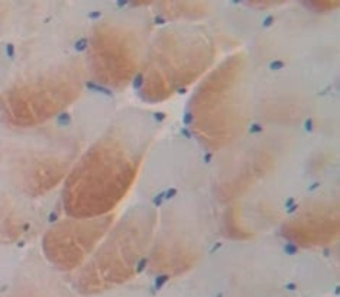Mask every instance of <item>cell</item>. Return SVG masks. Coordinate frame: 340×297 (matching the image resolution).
Segmentation results:
<instances>
[{
  "label": "cell",
  "mask_w": 340,
  "mask_h": 297,
  "mask_svg": "<svg viewBox=\"0 0 340 297\" xmlns=\"http://www.w3.org/2000/svg\"><path fill=\"white\" fill-rule=\"evenodd\" d=\"M86 87L90 90V91H96V93H101V94H106L109 97H113V91L110 88L104 87V86H100V84H96V83H91V81H87L86 83Z\"/></svg>",
  "instance_id": "6da1fadb"
},
{
  "label": "cell",
  "mask_w": 340,
  "mask_h": 297,
  "mask_svg": "<svg viewBox=\"0 0 340 297\" xmlns=\"http://www.w3.org/2000/svg\"><path fill=\"white\" fill-rule=\"evenodd\" d=\"M55 122H56V125H58V126H61V128H65V126H70V125H71V122H73V118H71V115H70V113H67V112H62V113H59V115L56 116Z\"/></svg>",
  "instance_id": "7a4b0ae2"
},
{
  "label": "cell",
  "mask_w": 340,
  "mask_h": 297,
  "mask_svg": "<svg viewBox=\"0 0 340 297\" xmlns=\"http://www.w3.org/2000/svg\"><path fill=\"white\" fill-rule=\"evenodd\" d=\"M168 280H169V275L168 274H162V275H158L156 278H155V281H154V288L158 291V290H161L162 287H164L165 283H168Z\"/></svg>",
  "instance_id": "3957f363"
},
{
  "label": "cell",
  "mask_w": 340,
  "mask_h": 297,
  "mask_svg": "<svg viewBox=\"0 0 340 297\" xmlns=\"http://www.w3.org/2000/svg\"><path fill=\"white\" fill-rule=\"evenodd\" d=\"M143 83H145V76H143V73H138V74L135 76V78H133L132 87H133V90H141L142 86H143Z\"/></svg>",
  "instance_id": "277c9868"
},
{
  "label": "cell",
  "mask_w": 340,
  "mask_h": 297,
  "mask_svg": "<svg viewBox=\"0 0 340 297\" xmlns=\"http://www.w3.org/2000/svg\"><path fill=\"white\" fill-rule=\"evenodd\" d=\"M87 48H88V39L87 38H80L78 41H75V44H74V49H75L77 52H84Z\"/></svg>",
  "instance_id": "5b68a950"
},
{
  "label": "cell",
  "mask_w": 340,
  "mask_h": 297,
  "mask_svg": "<svg viewBox=\"0 0 340 297\" xmlns=\"http://www.w3.org/2000/svg\"><path fill=\"white\" fill-rule=\"evenodd\" d=\"M284 252L288 254V255H297L298 254V246L292 242H287L284 245Z\"/></svg>",
  "instance_id": "8992f818"
},
{
  "label": "cell",
  "mask_w": 340,
  "mask_h": 297,
  "mask_svg": "<svg viewBox=\"0 0 340 297\" xmlns=\"http://www.w3.org/2000/svg\"><path fill=\"white\" fill-rule=\"evenodd\" d=\"M282 68H285V62L281 61V60H275V61L269 62V70H272V71H278V70H282Z\"/></svg>",
  "instance_id": "52a82bcc"
},
{
  "label": "cell",
  "mask_w": 340,
  "mask_h": 297,
  "mask_svg": "<svg viewBox=\"0 0 340 297\" xmlns=\"http://www.w3.org/2000/svg\"><path fill=\"white\" fill-rule=\"evenodd\" d=\"M148 262H149V260H148V258H141V260L138 261V264H136V273H138V274L143 273V271H145V268L148 267Z\"/></svg>",
  "instance_id": "ba28073f"
},
{
  "label": "cell",
  "mask_w": 340,
  "mask_h": 297,
  "mask_svg": "<svg viewBox=\"0 0 340 297\" xmlns=\"http://www.w3.org/2000/svg\"><path fill=\"white\" fill-rule=\"evenodd\" d=\"M164 200H165V191H162V193L156 194V196L152 198V204H154L155 207H161L162 203H164Z\"/></svg>",
  "instance_id": "9c48e42d"
},
{
  "label": "cell",
  "mask_w": 340,
  "mask_h": 297,
  "mask_svg": "<svg viewBox=\"0 0 340 297\" xmlns=\"http://www.w3.org/2000/svg\"><path fill=\"white\" fill-rule=\"evenodd\" d=\"M182 123H184L185 126L193 125V123H194V115H193L191 112H185V113L182 115Z\"/></svg>",
  "instance_id": "30bf717a"
},
{
  "label": "cell",
  "mask_w": 340,
  "mask_h": 297,
  "mask_svg": "<svg viewBox=\"0 0 340 297\" xmlns=\"http://www.w3.org/2000/svg\"><path fill=\"white\" fill-rule=\"evenodd\" d=\"M274 22H275V18L272 15H268V16L262 21V26L263 28H271V26L274 25Z\"/></svg>",
  "instance_id": "8fae6325"
},
{
  "label": "cell",
  "mask_w": 340,
  "mask_h": 297,
  "mask_svg": "<svg viewBox=\"0 0 340 297\" xmlns=\"http://www.w3.org/2000/svg\"><path fill=\"white\" fill-rule=\"evenodd\" d=\"M314 122H313V119L311 118H307L306 119V122H304V129H306V132L307 133H311L313 132V129H314Z\"/></svg>",
  "instance_id": "7c38bea8"
},
{
  "label": "cell",
  "mask_w": 340,
  "mask_h": 297,
  "mask_svg": "<svg viewBox=\"0 0 340 297\" xmlns=\"http://www.w3.org/2000/svg\"><path fill=\"white\" fill-rule=\"evenodd\" d=\"M263 132V126L259 123H252L249 128V133H261Z\"/></svg>",
  "instance_id": "4fadbf2b"
},
{
  "label": "cell",
  "mask_w": 340,
  "mask_h": 297,
  "mask_svg": "<svg viewBox=\"0 0 340 297\" xmlns=\"http://www.w3.org/2000/svg\"><path fill=\"white\" fill-rule=\"evenodd\" d=\"M177 193H178V190H177L175 187L168 188V190L165 191V200H171V198H174L177 196Z\"/></svg>",
  "instance_id": "5bb4252c"
},
{
  "label": "cell",
  "mask_w": 340,
  "mask_h": 297,
  "mask_svg": "<svg viewBox=\"0 0 340 297\" xmlns=\"http://www.w3.org/2000/svg\"><path fill=\"white\" fill-rule=\"evenodd\" d=\"M6 54H7V57H9L10 60L15 58V45L12 44V42L6 44Z\"/></svg>",
  "instance_id": "9a60e30c"
},
{
  "label": "cell",
  "mask_w": 340,
  "mask_h": 297,
  "mask_svg": "<svg viewBox=\"0 0 340 297\" xmlns=\"http://www.w3.org/2000/svg\"><path fill=\"white\" fill-rule=\"evenodd\" d=\"M152 116H154V119L156 122H164L165 118H166V113L165 112H155Z\"/></svg>",
  "instance_id": "2e32d148"
},
{
  "label": "cell",
  "mask_w": 340,
  "mask_h": 297,
  "mask_svg": "<svg viewBox=\"0 0 340 297\" xmlns=\"http://www.w3.org/2000/svg\"><path fill=\"white\" fill-rule=\"evenodd\" d=\"M101 16H103V13H101L100 10L90 12V13H88V18H90L91 21H97V19H100V18H101Z\"/></svg>",
  "instance_id": "e0dca14e"
},
{
  "label": "cell",
  "mask_w": 340,
  "mask_h": 297,
  "mask_svg": "<svg viewBox=\"0 0 340 297\" xmlns=\"http://www.w3.org/2000/svg\"><path fill=\"white\" fill-rule=\"evenodd\" d=\"M181 135H182L184 138H187V139H191V138H193V132H191L188 128H181Z\"/></svg>",
  "instance_id": "ac0fdd59"
},
{
  "label": "cell",
  "mask_w": 340,
  "mask_h": 297,
  "mask_svg": "<svg viewBox=\"0 0 340 297\" xmlns=\"http://www.w3.org/2000/svg\"><path fill=\"white\" fill-rule=\"evenodd\" d=\"M56 219H58V215H56V212H51V213L48 215V222H49V223H55V222H56Z\"/></svg>",
  "instance_id": "d6986e66"
},
{
  "label": "cell",
  "mask_w": 340,
  "mask_h": 297,
  "mask_svg": "<svg viewBox=\"0 0 340 297\" xmlns=\"http://www.w3.org/2000/svg\"><path fill=\"white\" fill-rule=\"evenodd\" d=\"M297 210H298V203H294V204H291V206L287 209V213H288V215H292V213L297 212Z\"/></svg>",
  "instance_id": "ffe728a7"
},
{
  "label": "cell",
  "mask_w": 340,
  "mask_h": 297,
  "mask_svg": "<svg viewBox=\"0 0 340 297\" xmlns=\"http://www.w3.org/2000/svg\"><path fill=\"white\" fill-rule=\"evenodd\" d=\"M128 4H129V1H128V0H119V1H116L117 9H123V7H126Z\"/></svg>",
  "instance_id": "44dd1931"
},
{
  "label": "cell",
  "mask_w": 340,
  "mask_h": 297,
  "mask_svg": "<svg viewBox=\"0 0 340 297\" xmlns=\"http://www.w3.org/2000/svg\"><path fill=\"white\" fill-rule=\"evenodd\" d=\"M165 22H166V21H165L162 16H155V19H154V23H155V25H164Z\"/></svg>",
  "instance_id": "7402d4cb"
},
{
  "label": "cell",
  "mask_w": 340,
  "mask_h": 297,
  "mask_svg": "<svg viewBox=\"0 0 340 297\" xmlns=\"http://www.w3.org/2000/svg\"><path fill=\"white\" fill-rule=\"evenodd\" d=\"M211 160H213V154L211 152H206L204 154V162L209 164V162H211Z\"/></svg>",
  "instance_id": "603a6c76"
},
{
  "label": "cell",
  "mask_w": 340,
  "mask_h": 297,
  "mask_svg": "<svg viewBox=\"0 0 340 297\" xmlns=\"http://www.w3.org/2000/svg\"><path fill=\"white\" fill-rule=\"evenodd\" d=\"M285 288L287 290H289V291H294V290H297V284L295 283H287Z\"/></svg>",
  "instance_id": "cb8c5ba5"
},
{
  "label": "cell",
  "mask_w": 340,
  "mask_h": 297,
  "mask_svg": "<svg viewBox=\"0 0 340 297\" xmlns=\"http://www.w3.org/2000/svg\"><path fill=\"white\" fill-rule=\"evenodd\" d=\"M321 186V183H318V181H316V183H313L311 186H308V191H313V190H316V188H318Z\"/></svg>",
  "instance_id": "d4e9b609"
},
{
  "label": "cell",
  "mask_w": 340,
  "mask_h": 297,
  "mask_svg": "<svg viewBox=\"0 0 340 297\" xmlns=\"http://www.w3.org/2000/svg\"><path fill=\"white\" fill-rule=\"evenodd\" d=\"M221 246H223V243H221V242H217L216 245H214V246H213V248H211V251H210V254H214L216 251H217V249H220Z\"/></svg>",
  "instance_id": "484cf974"
},
{
  "label": "cell",
  "mask_w": 340,
  "mask_h": 297,
  "mask_svg": "<svg viewBox=\"0 0 340 297\" xmlns=\"http://www.w3.org/2000/svg\"><path fill=\"white\" fill-rule=\"evenodd\" d=\"M294 203H295V200H294V197H289V198H288V200L285 201V207L288 209V207H289L291 204H294Z\"/></svg>",
  "instance_id": "4316f807"
},
{
  "label": "cell",
  "mask_w": 340,
  "mask_h": 297,
  "mask_svg": "<svg viewBox=\"0 0 340 297\" xmlns=\"http://www.w3.org/2000/svg\"><path fill=\"white\" fill-rule=\"evenodd\" d=\"M177 93H178V94H185V93H187V88H185V87H180L178 90H177Z\"/></svg>",
  "instance_id": "83f0119b"
},
{
  "label": "cell",
  "mask_w": 340,
  "mask_h": 297,
  "mask_svg": "<svg viewBox=\"0 0 340 297\" xmlns=\"http://www.w3.org/2000/svg\"><path fill=\"white\" fill-rule=\"evenodd\" d=\"M323 255H324V257H329V255H330V249H329V248H324V249H323Z\"/></svg>",
  "instance_id": "f1b7e54d"
},
{
  "label": "cell",
  "mask_w": 340,
  "mask_h": 297,
  "mask_svg": "<svg viewBox=\"0 0 340 297\" xmlns=\"http://www.w3.org/2000/svg\"><path fill=\"white\" fill-rule=\"evenodd\" d=\"M23 231L25 232L29 231V223H25V225H23Z\"/></svg>",
  "instance_id": "f546056e"
},
{
  "label": "cell",
  "mask_w": 340,
  "mask_h": 297,
  "mask_svg": "<svg viewBox=\"0 0 340 297\" xmlns=\"http://www.w3.org/2000/svg\"><path fill=\"white\" fill-rule=\"evenodd\" d=\"M18 246H19V248H23V246H25V241H21V242H18Z\"/></svg>",
  "instance_id": "4dcf8cb0"
},
{
  "label": "cell",
  "mask_w": 340,
  "mask_h": 297,
  "mask_svg": "<svg viewBox=\"0 0 340 297\" xmlns=\"http://www.w3.org/2000/svg\"><path fill=\"white\" fill-rule=\"evenodd\" d=\"M334 293H336V296H339V293H340V287L339 286L336 287V291H334Z\"/></svg>",
  "instance_id": "1f68e13d"
}]
</instances>
